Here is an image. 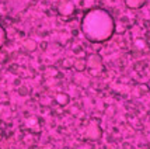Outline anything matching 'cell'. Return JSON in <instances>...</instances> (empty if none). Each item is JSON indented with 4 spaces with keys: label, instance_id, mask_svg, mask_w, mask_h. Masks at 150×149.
Instances as JSON below:
<instances>
[{
    "label": "cell",
    "instance_id": "6da1fadb",
    "mask_svg": "<svg viewBox=\"0 0 150 149\" xmlns=\"http://www.w3.org/2000/svg\"><path fill=\"white\" fill-rule=\"evenodd\" d=\"M83 33L91 41H104L110 38L114 30L111 16L104 10H91L83 20Z\"/></svg>",
    "mask_w": 150,
    "mask_h": 149
},
{
    "label": "cell",
    "instance_id": "7a4b0ae2",
    "mask_svg": "<svg viewBox=\"0 0 150 149\" xmlns=\"http://www.w3.org/2000/svg\"><path fill=\"white\" fill-rule=\"evenodd\" d=\"M143 3V0H126V4L132 9H136V7H140Z\"/></svg>",
    "mask_w": 150,
    "mask_h": 149
},
{
    "label": "cell",
    "instance_id": "3957f363",
    "mask_svg": "<svg viewBox=\"0 0 150 149\" xmlns=\"http://www.w3.org/2000/svg\"><path fill=\"white\" fill-rule=\"evenodd\" d=\"M4 42V31L0 28V46H1V44Z\"/></svg>",
    "mask_w": 150,
    "mask_h": 149
}]
</instances>
